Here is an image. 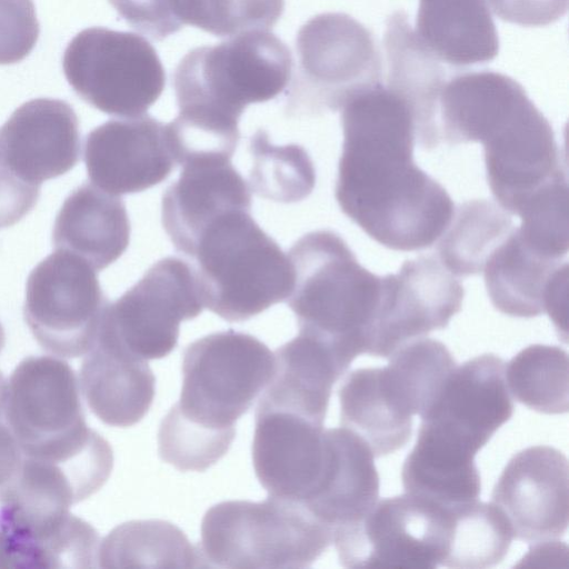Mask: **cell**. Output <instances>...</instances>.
<instances>
[{"instance_id": "3", "label": "cell", "mask_w": 569, "mask_h": 569, "mask_svg": "<svg viewBox=\"0 0 569 569\" xmlns=\"http://www.w3.org/2000/svg\"><path fill=\"white\" fill-rule=\"evenodd\" d=\"M292 62L286 43L264 30L194 48L173 73L179 114L238 128L248 104L271 100L287 88Z\"/></svg>"}, {"instance_id": "39", "label": "cell", "mask_w": 569, "mask_h": 569, "mask_svg": "<svg viewBox=\"0 0 569 569\" xmlns=\"http://www.w3.org/2000/svg\"><path fill=\"white\" fill-rule=\"evenodd\" d=\"M119 16L134 30L161 41L179 31L183 23L172 0H109Z\"/></svg>"}, {"instance_id": "28", "label": "cell", "mask_w": 569, "mask_h": 569, "mask_svg": "<svg viewBox=\"0 0 569 569\" xmlns=\"http://www.w3.org/2000/svg\"><path fill=\"white\" fill-rule=\"evenodd\" d=\"M567 266L535 251L513 227L482 271L488 296L498 311L532 318L546 312L549 290Z\"/></svg>"}, {"instance_id": "30", "label": "cell", "mask_w": 569, "mask_h": 569, "mask_svg": "<svg viewBox=\"0 0 569 569\" xmlns=\"http://www.w3.org/2000/svg\"><path fill=\"white\" fill-rule=\"evenodd\" d=\"M104 568L203 567L198 548L176 525L168 521L133 520L116 527L98 552Z\"/></svg>"}, {"instance_id": "26", "label": "cell", "mask_w": 569, "mask_h": 569, "mask_svg": "<svg viewBox=\"0 0 569 569\" xmlns=\"http://www.w3.org/2000/svg\"><path fill=\"white\" fill-rule=\"evenodd\" d=\"M441 62L485 63L499 52V37L487 0H420L413 30Z\"/></svg>"}, {"instance_id": "38", "label": "cell", "mask_w": 569, "mask_h": 569, "mask_svg": "<svg viewBox=\"0 0 569 569\" xmlns=\"http://www.w3.org/2000/svg\"><path fill=\"white\" fill-rule=\"evenodd\" d=\"M39 32L32 0H0V64L23 60L34 48Z\"/></svg>"}, {"instance_id": "34", "label": "cell", "mask_w": 569, "mask_h": 569, "mask_svg": "<svg viewBox=\"0 0 569 569\" xmlns=\"http://www.w3.org/2000/svg\"><path fill=\"white\" fill-rule=\"evenodd\" d=\"M252 168L250 189L259 197L282 203L307 198L316 184V170L307 151L298 144L276 146L259 129L250 138Z\"/></svg>"}, {"instance_id": "10", "label": "cell", "mask_w": 569, "mask_h": 569, "mask_svg": "<svg viewBox=\"0 0 569 569\" xmlns=\"http://www.w3.org/2000/svg\"><path fill=\"white\" fill-rule=\"evenodd\" d=\"M449 529L448 508L406 492L336 527L332 543L346 568L435 569L445 560Z\"/></svg>"}, {"instance_id": "27", "label": "cell", "mask_w": 569, "mask_h": 569, "mask_svg": "<svg viewBox=\"0 0 569 569\" xmlns=\"http://www.w3.org/2000/svg\"><path fill=\"white\" fill-rule=\"evenodd\" d=\"M387 84L403 94L416 114V140L426 150L438 147L436 112L445 74L439 60L421 43L403 11L386 22Z\"/></svg>"}, {"instance_id": "23", "label": "cell", "mask_w": 569, "mask_h": 569, "mask_svg": "<svg viewBox=\"0 0 569 569\" xmlns=\"http://www.w3.org/2000/svg\"><path fill=\"white\" fill-rule=\"evenodd\" d=\"M129 240L130 222L122 199L87 182L66 198L52 231L56 250L83 259L96 271L114 262Z\"/></svg>"}, {"instance_id": "6", "label": "cell", "mask_w": 569, "mask_h": 569, "mask_svg": "<svg viewBox=\"0 0 569 569\" xmlns=\"http://www.w3.org/2000/svg\"><path fill=\"white\" fill-rule=\"evenodd\" d=\"M274 371V353L233 329L199 338L182 357V388L166 418L232 442L236 421L253 405Z\"/></svg>"}, {"instance_id": "14", "label": "cell", "mask_w": 569, "mask_h": 569, "mask_svg": "<svg viewBox=\"0 0 569 569\" xmlns=\"http://www.w3.org/2000/svg\"><path fill=\"white\" fill-rule=\"evenodd\" d=\"M568 471L566 455L550 446H531L509 459L493 487L491 502L516 540L536 545L566 533Z\"/></svg>"}, {"instance_id": "25", "label": "cell", "mask_w": 569, "mask_h": 569, "mask_svg": "<svg viewBox=\"0 0 569 569\" xmlns=\"http://www.w3.org/2000/svg\"><path fill=\"white\" fill-rule=\"evenodd\" d=\"M80 368V385L91 411L106 425L130 427L149 411L156 378L146 360L94 343Z\"/></svg>"}, {"instance_id": "15", "label": "cell", "mask_w": 569, "mask_h": 569, "mask_svg": "<svg viewBox=\"0 0 569 569\" xmlns=\"http://www.w3.org/2000/svg\"><path fill=\"white\" fill-rule=\"evenodd\" d=\"M481 143L489 188L511 214L547 186L567 179L552 127L531 100Z\"/></svg>"}, {"instance_id": "22", "label": "cell", "mask_w": 569, "mask_h": 569, "mask_svg": "<svg viewBox=\"0 0 569 569\" xmlns=\"http://www.w3.org/2000/svg\"><path fill=\"white\" fill-rule=\"evenodd\" d=\"M349 367L330 346L298 333L274 351V371L257 407L323 425L332 387Z\"/></svg>"}, {"instance_id": "37", "label": "cell", "mask_w": 569, "mask_h": 569, "mask_svg": "<svg viewBox=\"0 0 569 569\" xmlns=\"http://www.w3.org/2000/svg\"><path fill=\"white\" fill-rule=\"evenodd\" d=\"M521 240L538 253L561 260L568 252V179L556 181L530 198L518 214Z\"/></svg>"}, {"instance_id": "4", "label": "cell", "mask_w": 569, "mask_h": 569, "mask_svg": "<svg viewBox=\"0 0 569 569\" xmlns=\"http://www.w3.org/2000/svg\"><path fill=\"white\" fill-rule=\"evenodd\" d=\"M203 306L229 322L246 321L286 301L290 259L250 214L224 212L200 234L191 256Z\"/></svg>"}, {"instance_id": "11", "label": "cell", "mask_w": 569, "mask_h": 569, "mask_svg": "<svg viewBox=\"0 0 569 569\" xmlns=\"http://www.w3.org/2000/svg\"><path fill=\"white\" fill-rule=\"evenodd\" d=\"M298 68L291 109L336 111L357 91L381 80V56L371 32L349 14L320 13L296 39Z\"/></svg>"}, {"instance_id": "41", "label": "cell", "mask_w": 569, "mask_h": 569, "mask_svg": "<svg viewBox=\"0 0 569 569\" xmlns=\"http://www.w3.org/2000/svg\"><path fill=\"white\" fill-rule=\"evenodd\" d=\"M40 187L17 177L0 159V229L20 221L36 206Z\"/></svg>"}, {"instance_id": "20", "label": "cell", "mask_w": 569, "mask_h": 569, "mask_svg": "<svg viewBox=\"0 0 569 569\" xmlns=\"http://www.w3.org/2000/svg\"><path fill=\"white\" fill-rule=\"evenodd\" d=\"M0 532L12 568H92L97 531L69 509L0 502Z\"/></svg>"}, {"instance_id": "5", "label": "cell", "mask_w": 569, "mask_h": 569, "mask_svg": "<svg viewBox=\"0 0 569 569\" xmlns=\"http://www.w3.org/2000/svg\"><path fill=\"white\" fill-rule=\"evenodd\" d=\"M332 538V527L305 505L269 496L263 501L229 500L209 508L197 548L203 568H307Z\"/></svg>"}, {"instance_id": "29", "label": "cell", "mask_w": 569, "mask_h": 569, "mask_svg": "<svg viewBox=\"0 0 569 569\" xmlns=\"http://www.w3.org/2000/svg\"><path fill=\"white\" fill-rule=\"evenodd\" d=\"M338 396L341 427L363 440L375 458L393 453L410 440L412 419L401 416L388 401L378 368L351 371Z\"/></svg>"}, {"instance_id": "21", "label": "cell", "mask_w": 569, "mask_h": 569, "mask_svg": "<svg viewBox=\"0 0 569 569\" xmlns=\"http://www.w3.org/2000/svg\"><path fill=\"white\" fill-rule=\"evenodd\" d=\"M181 166L162 196L161 221L176 250L191 257L213 220L230 210H251V189L229 158L198 157Z\"/></svg>"}, {"instance_id": "16", "label": "cell", "mask_w": 569, "mask_h": 569, "mask_svg": "<svg viewBox=\"0 0 569 569\" xmlns=\"http://www.w3.org/2000/svg\"><path fill=\"white\" fill-rule=\"evenodd\" d=\"M465 290L437 258L406 260L383 276L381 307L369 355L389 358L416 338L445 329L461 310Z\"/></svg>"}, {"instance_id": "7", "label": "cell", "mask_w": 569, "mask_h": 569, "mask_svg": "<svg viewBox=\"0 0 569 569\" xmlns=\"http://www.w3.org/2000/svg\"><path fill=\"white\" fill-rule=\"evenodd\" d=\"M62 68L73 91L96 109L122 118L143 114L161 96L166 71L142 36L92 27L67 46Z\"/></svg>"}, {"instance_id": "24", "label": "cell", "mask_w": 569, "mask_h": 569, "mask_svg": "<svg viewBox=\"0 0 569 569\" xmlns=\"http://www.w3.org/2000/svg\"><path fill=\"white\" fill-rule=\"evenodd\" d=\"M327 459L321 482L306 507L335 529L366 513L378 500L373 453L347 428L325 429Z\"/></svg>"}, {"instance_id": "42", "label": "cell", "mask_w": 569, "mask_h": 569, "mask_svg": "<svg viewBox=\"0 0 569 569\" xmlns=\"http://www.w3.org/2000/svg\"><path fill=\"white\" fill-rule=\"evenodd\" d=\"M22 458V451L4 415H0V501L18 478Z\"/></svg>"}, {"instance_id": "8", "label": "cell", "mask_w": 569, "mask_h": 569, "mask_svg": "<svg viewBox=\"0 0 569 569\" xmlns=\"http://www.w3.org/2000/svg\"><path fill=\"white\" fill-rule=\"evenodd\" d=\"M4 419L22 455L60 461L92 442L79 383L64 360L49 356L24 358L8 383Z\"/></svg>"}, {"instance_id": "44", "label": "cell", "mask_w": 569, "mask_h": 569, "mask_svg": "<svg viewBox=\"0 0 569 569\" xmlns=\"http://www.w3.org/2000/svg\"><path fill=\"white\" fill-rule=\"evenodd\" d=\"M7 383L8 381H6L4 377L0 372V415H4Z\"/></svg>"}, {"instance_id": "17", "label": "cell", "mask_w": 569, "mask_h": 569, "mask_svg": "<svg viewBox=\"0 0 569 569\" xmlns=\"http://www.w3.org/2000/svg\"><path fill=\"white\" fill-rule=\"evenodd\" d=\"M83 160L88 177L111 194L141 192L174 168L166 123L149 114L112 119L90 131Z\"/></svg>"}, {"instance_id": "12", "label": "cell", "mask_w": 569, "mask_h": 569, "mask_svg": "<svg viewBox=\"0 0 569 569\" xmlns=\"http://www.w3.org/2000/svg\"><path fill=\"white\" fill-rule=\"evenodd\" d=\"M108 302L96 270L83 259L56 250L28 277L23 316L44 350L77 358L93 346Z\"/></svg>"}, {"instance_id": "32", "label": "cell", "mask_w": 569, "mask_h": 569, "mask_svg": "<svg viewBox=\"0 0 569 569\" xmlns=\"http://www.w3.org/2000/svg\"><path fill=\"white\" fill-rule=\"evenodd\" d=\"M448 509L450 529L443 567L486 569L503 560L513 537L492 502L476 500Z\"/></svg>"}, {"instance_id": "43", "label": "cell", "mask_w": 569, "mask_h": 569, "mask_svg": "<svg viewBox=\"0 0 569 569\" xmlns=\"http://www.w3.org/2000/svg\"><path fill=\"white\" fill-rule=\"evenodd\" d=\"M11 567L10 559L8 557L4 541L2 535L0 532V568H9Z\"/></svg>"}, {"instance_id": "31", "label": "cell", "mask_w": 569, "mask_h": 569, "mask_svg": "<svg viewBox=\"0 0 569 569\" xmlns=\"http://www.w3.org/2000/svg\"><path fill=\"white\" fill-rule=\"evenodd\" d=\"M508 211L490 200H470L455 208L437 247L442 266L457 277L482 272L492 251L512 230Z\"/></svg>"}, {"instance_id": "2", "label": "cell", "mask_w": 569, "mask_h": 569, "mask_svg": "<svg viewBox=\"0 0 569 569\" xmlns=\"http://www.w3.org/2000/svg\"><path fill=\"white\" fill-rule=\"evenodd\" d=\"M293 286L287 298L299 333L332 347L348 362L369 355L383 277L362 267L331 230L302 236L288 251Z\"/></svg>"}, {"instance_id": "18", "label": "cell", "mask_w": 569, "mask_h": 569, "mask_svg": "<svg viewBox=\"0 0 569 569\" xmlns=\"http://www.w3.org/2000/svg\"><path fill=\"white\" fill-rule=\"evenodd\" d=\"M252 463L269 496L307 505L326 466L323 425L297 413L256 408Z\"/></svg>"}, {"instance_id": "33", "label": "cell", "mask_w": 569, "mask_h": 569, "mask_svg": "<svg viewBox=\"0 0 569 569\" xmlns=\"http://www.w3.org/2000/svg\"><path fill=\"white\" fill-rule=\"evenodd\" d=\"M568 353L558 346L530 345L513 356L505 368L513 398L546 415L569 409Z\"/></svg>"}, {"instance_id": "13", "label": "cell", "mask_w": 569, "mask_h": 569, "mask_svg": "<svg viewBox=\"0 0 569 569\" xmlns=\"http://www.w3.org/2000/svg\"><path fill=\"white\" fill-rule=\"evenodd\" d=\"M505 368V360L493 353L456 366L421 416L419 428L440 443L475 457L512 417Z\"/></svg>"}, {"instance_id": "40", "label": "cell", "mask_w": 569, "mask_h": 569, "mask_svg": "<svg viewBox=\"0 0 569 569\" xmlns=\"http://www.w3.org/2000/svg\"><path fill=\"white\" fill-rule=\"evenodd\" d=\"M492 11L503 21L542 27L561 19L568 9V0H487Z\"/></svg>"}, {"instance_id": "35", "label": "cell", "mask_w": 569, "mask_h": 569, "mask_svg": "<svg viewBox=\"0 0 569 569\" xmlns=\"http://www.w3.org/2000/svg\"><path fill=\"white\" fill-rule=\"evenodd\" d=\"M456 366L442 342L420 337L399 347L385 368L409 411L421 417Z\"/></svg>"}, {"instance_id": "19", "label": "cell", "mask_w": 569, "mask_h": 569, "mask_svg": "<svg viewBox=\"0 0 569 569\" xmlns=\"http://www.w3.org/2000/svg\"><path fill=\"white\" fill-rule=\"evenodd\" d=\"M80 158L78 117L59 99L24 102L0 128V159L23 181L41 186L71 170Z\"/></svg>"}, {"instance_id": "36", "label": "cell", "mask_w": 569, "mask_h": 569, "mask_svg": "<svg viewBox=\"0 0 569 569\" xmlns=\"http://www.w3.org/2000/svg\"><path fill=\"white\" fill-rule=\"evenodd\" d=\"M183 24L216 37H233L256 30L268 31L284 10V0H172Z\"/></svg>"}, {"instance_id": "1", "label": "cell", "mask_w": 569, "mask_h": 569, "mask_svg": "<svg viewBox=\"0 0 569 569\" xmlns=\"http://www.w3.org/2000/svg\"><path fill=\"white\" fill-rule=\"evenodd\" d=\"M343 132L335 197L370 238L398 251L431 247L455 204L413 161L416 114L408 99L381 81L340 108Z\"/></svg>"}, {"instance_id": "9", "label": "cell", "mask_w": 569, "mask_h": 569, "mask_svg": "<svg viewBox=\"0 0 569 569\" xmlns=\"http://www.w3.org/2000/svg\"><path fill=\"white\" fill-rule=\"evenodd\" d=\"M203 307L194 268L166 257L108 302L94 343L140 360L161 359L176 349L181 321L197 318Z\"/></svg>"}]
</instances>
